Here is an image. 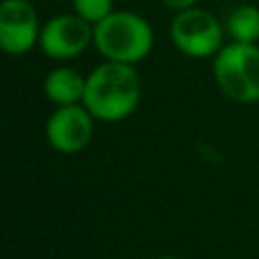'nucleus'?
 <instances>
[{
  "label": "nucleus",
  "instance_id": "obj_10",
  "mask_svg": "<svg viewBox=\"0 0 259 259\" xmlns=\"http://www.w3.org/2000/svg\"><path fill=\"white\" fill-rule=\"evenodd\" d=\"M112 12H114V0H73V14H77L91 25H98Z\"/></svg>",
  "mask_w": 259,
  "mask_h": 259
},
{
  "label": "nucleus",
  "instance_id": "obj_1",
  "mask_svg": "<svg viewBox=\"0 0 259 259\" xmlns=\"http://www.w3.org/2000/svg\"><path fill=\"white\" fill-rule=\"evenodd\" d=\"M141 75L132 64L103 62L87 75L82 105L100 123H121L141 103Z\"/></svg>",
  "mask_w": 259,
  "mask_h": 259
},
{
  "label": "nucleus",
  "instance_id": "obj_6",
  "mask_svg": "<svg viewBox=\"0 0 259 259\" xmlns=\"http://www.w3.org/2000/svg\"><path fill=\"white\" fill-rule=\"evenodd\" d=\"M41 25L30 0H0V53L9 57L27 55L39 46Z\"/></svg>",
  "mask_w": 259,
  "mask_h": 259
},
{
  "label": "nucleus",
  "instance_id": "obj_3",
  "mask_svg": "<svg viewBox=\"0 0 259 259\" xmlns=\"http://www.w3.org/2000/svg\"><path fill=\"white\" fill-rule=\"evenodd\" d=\"M211 75L225 98L239 105H257L259 44H225L211 59Z\"/></svg>",
  "mask_w": 259,
  "mask_h": 259
},
{
  "label": "nucleus",
  "instance_id": "obj_5",
  "mask_svg": "<svg viewBox=\"0 0 259 259\" xmlns=\"http://www.w3.org/2000/svg\"><path fill=\"white\" fill-rule=\"evenodd\" d=\"M94 46V25L77 14H55L41 25L39 48L48 59L71 62Z\"/></svg>",
  "mask_w": 259,
  "mask_h": 259
},
{
  "label": "nucleus",
  "instance_id": "obj_11",
  "mask_svg": "<svg viewBox=\"0 0 259 259\" xmlns=\"http://www.w3.org/2000/svg\"><path fill=\"white\" fill-rule=\"evenodd\" d=\"M164 7H168V9H173L175 14L178 12H184V9H191V7H196L198 5V0H159Z\"/></svg>",
  "mask_w": 259,
  "mask_h": 259
},
{
  "label": "nucleus",
  "instance_id": "obj_2",
  "mask_svg": "<svg viewBox=\"0 0 259 259\" xmlns=\"http://www.w3.org/2000/svg\"><path fill=\"white\" fill-rule=\"evenodd\" d=\"M155 30L137 12L114 9L107 18L94 25V48L105 62L137 66L152 53Z\"/></svg>",
  "mask_w": 259,
  "mask_h": 259
},
{
  "label": "nucleus",
  "instance_id": "obj_9",
  "mask_svg": "<svg viewBox=\"0 0 259 259\" xmlns=\"http://www.w3.org/2000/svg\"><path fill=\"white\" fill-rule=\"evenodd\" d=\"M225 34L237 44H259V7L239 5L225 18Z\"/></svg>",
  "mask_w": 259,
  "mask_h": 259
},
{
  "label": "nucleus",
  "instance_id": "obj_4",
  "mask_svg": "<svg viewBox=\"0 0 259 259\" xmlns=\"http://www.w3.org/2000/svg\"><path fill=\"white\" fill-rule=\"evenodd\" d=\"M170 44L191 59H214L225 46V25L205 7L178 12L168 25Z\"/></svg>",
  "mask_w": 259,
  "mask_h": 259
},
{
  "label": "nucleus",
  "instance_id": "obj_8",
  "mask_svg": "<svg viewBox=\"0 0 259 259\" xmlns=\"http://www.w3.org/2000/svg\"><path fill=\"white\" fill-rule=\"evenodd\" d=\"M87 77L73 66H55L44 77V96L55 107H68V105H82L84 98Z\"/></svg>",
  "mask_w": 259,
  "mask_h": 259
},
{
  "label": "nucleus",
  "instance_id": "obj_12",
  "mask_svg": "<svg viewBox=\"0 0 259 259\" xmlns=\"http://www.w3.org/2000/svg\"><path fill=\"white\" fill-rule=\"evenodd\" d=\"M157 259H180V257H173V255H164V257H157Z\"/></svg>",
  "mask_w": 259,
  "mask_h": 259
},
{
  "label": "nucleus",
  "instance_id": "obj_7",
  "mask_svg": "<svg viewBox=\"0 0 259 259\" xmlns=\"http://www.w3.org/2000/svg\"><path fill=\"white\" fill-rule=\"evenodd\" d=\"M96 132V118L84 105L55 107L44 127L46 141L62 155H77L91 143Z\"/></svg>",
  "mask_w": 259,
  "mask_h": 259
}]
</instances>
